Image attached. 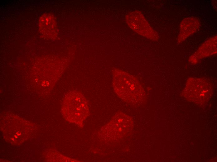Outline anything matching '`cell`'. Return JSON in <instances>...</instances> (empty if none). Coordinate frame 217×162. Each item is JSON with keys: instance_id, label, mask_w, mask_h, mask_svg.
I'll return each instance as SVG.
<instances>
[{"instance_id": "6da1fadb", "label": "cell", "mask_w": 217, "mask_h": 162, "mask_svg": "<svg viewBox=\"0 0 217 162\" xmlns=\"http://www.w3.org/2000/svg\"><path fill=\"white\" fill-rule=\"evenodd\" d=\"M112 85L118 96L125 102L133 104H140L145 97L144 89L133 75L119 69L112 71Z\"/></svg>"}, {"instance_id": "7a4b0ae2", "label": "cell", "mask_w": 217, "mask_h": 162, "mask_svg": "<svg viewBox=\"0 0 217 162\" xmlns=\"http://www.w3.org/2000/svg\"><path fill=\"white\" fill-rule=\"evenodd\" d=\"M62 111L66 120L81 127L90 114L88 101L83 94L77 90L71 91L65 96Z\"/></svg>"}, {"instance_id": "3957f363", "label": "cell", "mask_w": 217, "mask_h": 162, "mask_svg": "<svg viewBox=\"0 0 217 162\" xmlns=\"http://www.w3.org/2000/svg\"><path fill=\"white\" fill-rule=\"evenodd\" d=\"M126 20L133 30L150 40L154 41L158 40L157 33L140 12L135 11L129 12L126 16Z\"/></svg>"}, {"instance_id": "277c9868", "label": "cell", "mask_w": 217, "mask_h": 162, "mask_svg": "<svg viewBox=\"0 0 217 162\" xmlns=\"http://www.w3.org/2000/svg\"><path fill=\"white\" fill-rule=\"evenodd\" d=\"M39 28L41 33L45 38L52 39L56 36V23L54 17L50 14H45L41 17Z\"/></svg>"}, {"instance_id": "5b68a950", "label": "cell", "mask_w": 217, "mask_h": 162, "mask_svg": "<svg viewBox=\"0 0 217 162\" xmlns=\"http://www.w3.org/2000/svg\"><path fill=\"white\" fill-rule=\"evenodd\" d=\"M200 21L196 18L189 17L183 20L180 24L178 42L184 40L195 33L199 28Z\"/></svg>"}]
</instances>
